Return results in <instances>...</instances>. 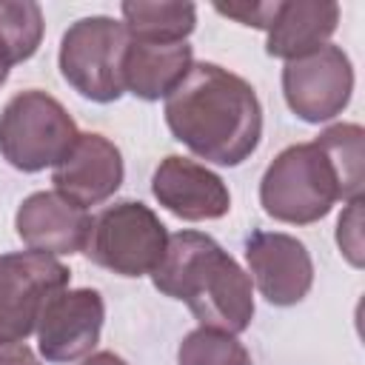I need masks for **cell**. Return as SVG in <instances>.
I'll return each instance as SVG.
<instances>
[{"instance_id": "16", "label": "cell", "mask_w": 365, "mask_h": 365, "mask_svg": "<svg viewBox=\"0 0 365 365\" xmlns=\"http://www.w3.org/2000/svg\"><path fill=\"white\" fill-rule=\"evenodd\" d=\"M125 34L140 43H182L197 29V6L177 0H125Z\"/></svg>"}, {"instance_id": "4", "label": "cell", "mask_w": 365, "mask_h": 365, "mask_svg": "<svg viewBox=\"0 0 365 365\" xmlns=\"http://www.w3.org/2000/svg\"><path fill=\"white\" fill-rule=\"evenodd\" d=\"M77 134L66 106L40 88L17 91L0 111V154L23 174L54 168Z\"/></svg>"}, {"instance_id": "2", "label": "cell", "mask_w": 365, "mask_h": 365, "mask_svg": "<svg viewBox=\"0 0 365 365\" xmlns=\"http://www.w3.org/2000/svg\"><path fill=\"white\" fill-rule=\"evenodd\" d=\"M165 123L174 140L214 165H242L262 140V106L254 86L217 66L194 63L165 97Z\"/></svg>"}, {"instance_id": "23", "label": "cell", "mask_w": 365, "mask_h": 365, "mask_svg": "<svg viewBox=\"0 0 365 365\" xmlns=\"http://www.w3.org/2000/svg\"><path fill=\"white\" fill-rule=\"evenodd\" d=\"M83 365H128V362L114 351H97V354H88Z\"/></svg>"}, {"instance_id": "3", "label": "cell", "mask_w": 365, "mask_h": 365, "mask_svg": "<svg viewBox=\"0 0 365 365\" xmlns=\"http://www.w3.org/2000/svg\"><path fill=\"white\" fill-rule=\"evenodd\" d=\"M151 282L160 294L188 305L200 328L242 334L254 319V285L240 262L202 231L168 234Z\"/></svg>"}, {"instance_id": "19", "label": "cell", "mask_w": 365, "mask_h": 365, "mask_svg": "<svg viewBox=\"0 0 365 365\" xmlns=\"http://www.w3.org/2000/svg\"><path fill=\"white\" fill-rule=\"evenodd\" d=\"M336 245L339 254L354 265L362 268V197L348 200L345 211L336 220Z\"/></svg>"}, {"instance_id": "11", "label": "cell", "mask_w": 365, "mask_h": 365, "mask_svg": "<svg viewBox=\"0 0 365 365\" xmlns=\"http://www.w3.org/2000/svg\"><path fill=\"white\" fill-rule=\"evenodd\" d=\"M151 194L165 211L188 222L220 220L231 211V191L225 180L208 165L180 154L160 160L151 174Z\"/></svg>"}, {"instance_id": "5", "label": "cell", "mask_w": 365, "mask_h": 365, "mask_svg": "<svg viewBox=\"0 0 365 365\" xmlns=\"http://www.w3.org/2000/svg\"><path fill=\"white\" fill-rule=\"evenodd\" d=\"M128 34L123 20L91 14L74 20L60 40L57 66L63 80L91 103H117L123 91V54Z\"/></svg>"}, {"instance_id": "12", "label": "cell", "mask_w": 365, "mask_h": 365, "mask_svg": "<svg viewBox=\"0 0 365 365\" xmlns=\"http://www.w3.org/2000/svg\"><path fill=\"white\" fill-rule=\"evenodd\" d=\"M123 177L125 165L120 148L97 131H80L66 157L51 168L54 191L83 208L111 200L123 185Z\"/></svg>"}, {"instance_id": "22", "label": "cell", "mask_w": 365, "mask_h": 365, "mask_svg": "<svg viewBox=\"0 0 365 365\" xmlns=\"http://www.w3.org/2000/svg\"><path fill=\"white\" fill-rule=\"evenodd\" d=\"M20 60H17V54L11 51V46L6 43V37L0 34V86L9 80V71H11V66H17Z\"/></svg>"}, {"instance_id": "10", "label": "cell", "mask_w": 365, "mask_h": 365, "mask_svg": "<svg viewBox=\"0 0 365 365\" xmlns=\"http://www.w3.org/2000/svg\"><path fill=\"white\" fill-rule=\"evenodd\" d=\"M251 285L265 302L291 308L302 302L314 285V259L302 240L285 231H251L242 242Z\"/></svg>"}, {"instance_id": "17", "label": "cell", "mask_w": 365, "mask_h": 365, "mask_svg": "<svg viewBox=\"0 0 365 365\" xmlns=\"http://www.w3.org/2000/svg\"><path fill=\"white\" fill-rule=\"evenodd\" d=\"M177 365H254V359L234 334L194 328L177 348Z\"/></svg>"}, {"instance_id": "6", "label": "cell", "mask_w": 365, "mask_h": 365, "mask_svg": "<svg viewBox=\"0 0 365 365\" xmlns=\"http://www.w3.org/2000/svg\"><path fill=\"white\" fill-rule=\"evenodd\" d=\"M165 245L163 220L140 200H120L91 220L83 254L117 277H145L163 259Z\"/></svg>"}, {"instance_id": "18", "label": "cell", "mask_w": 365, "mask_h": 365, "mask_svg": "<svg viewBox=\"0 0 365 365\" xmlns=\"http://www.w3.org/2000/svg\"><path fill=\"white\" fill-rule=\"evenodd\" d=\"M43 9L31 0H0V34L17 54V60H29L37 54L43 43Z\"/></svg>"}, {"instance_id": "13", "label": "cell", "mask_w": 365, "mask_h": 365, "mask_svg": "<svg viewBox=\"0 0 365 365\" xmlns=\"http://www.w3.org/2000/svg\"><path fill=\"white\" fill-rule=\"evenodd\" d=\"M91 220L94 217L88 208L77 205L60 191H34L17 205L14 228L29 251L71 257L86 248Z\"/></svg>"}, {"instance_id": "7", "label": "cell", "mask_w": 365, "mask_h": 365, "mask_svg": "<svg viewBox=\"0 0 365 365\" xmlns=\"http://www.w3.org/2000/svg\"><path fill=\"white\" fill-rule=\"evenodd\" d=\"M71 271L51 254H0V342H26L48 297L68 288Z\"/></svg>"}, {"instance_id": "9", "label": "cell", "mask_w": 365, "mask_h": 365, "mask_svg": "<svg viewBox=\"0 0 365 365\" xmlns=\"http://www.w3.org/2000/svg\"><path fill=\"white\" fill-rule=\"evenodd\" d=\"M106 299L97 288H63L46 299L37 319V351L51 365L86 359L103 334Z\"/></svg>"}, {"instance_id": "21", "label": "cell", "mask_w": 365, "mask_h": 365, "mask_svg": "<svg viewBox=\"0 0 365 365\" xmlns=\"http://www.w3.org/2000/svg\"><path fill=\"white\" fill-rule=\"evenodd\" d=\"M0 365H40L26 342H0Z\"/></svg>"}, {"instance_id": "20", "label": "cell", "mask_w": 365, "mask_h": 365, "mask_svg": "<svg viewBox=\"0 0 365 365\" xmlns=\"http://www.w3.org/2000/svg\"><path fill=\"white\" fill-rule=\"evenodd\" d=\"M274 9H277V0L274 3H214L217 14L231 17L242 26H251V29H262V31L268 29Z\"/></svg>"}, {"instance_id": "15", "label": "cell", "mask_w": 365, "mask_h": 365, "mask_svg": "<svg viewBox=\"0 0 365 365\" xmlns=\"http://www.w3.org/2000/svg\"><path fill=\"white\" fill-rule=\"evenodd\" d=\"M194 66V48L188 40L182 43H140L128 37L123 54V91L134 94L137 100L154 103L165 100L180 80Z\"/></svg>"}, {"instance_id": "14", "label": "cell", "mask_w": 365, "mask_h": 365, "mask_svg": "<svg viewBox=\"0 0 365 365\" xmlns=\"http://www.w3.org/2000/svg\"><path fill=\"white\" fill-rule=\"evenodd\" d=\"M339 26V3L334 0H277L265 29V54L297 60L322 48Z\"/></svg>"}, {"instance_id": "8", "label": "cell", "mask_w": 365, "mask_h": 365, "mask_svg": "<svg viewBox=\"0 0 365 365\" xmlns=\"http://www.w3.org/2000/svg\"><path fill=\"white\" fill-rule=\"evenodd\" d=\"M354 94V66L342 46L322 48L288 60L282 66V97L302 123H328L345 111Z\"/></svg>"}, {"instance_id": "1", "label": "cell", "mask_w": 365, "mask_h": 365, "mask_svg": "<svg viewBox=\"0 0 365 365\" xmlns=\"http://www.w3.org/2000/svg\"><path fill=\"white\" fill-rule=\"evenodd\" d=\"M365 131L356 123H336L311 143L282 148L259 180V205L288 225H311L342 200L362 197Z\"/></svg>"}]
</instances>
